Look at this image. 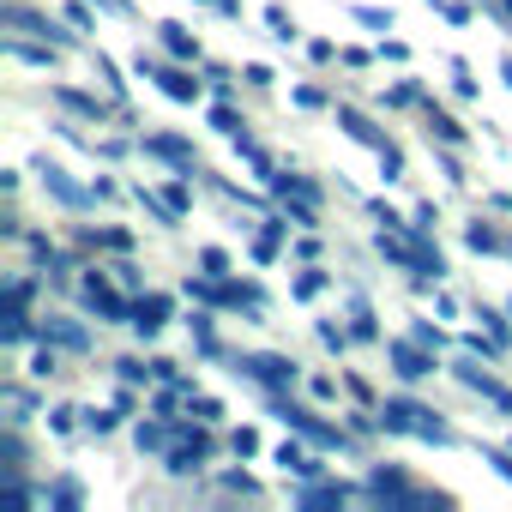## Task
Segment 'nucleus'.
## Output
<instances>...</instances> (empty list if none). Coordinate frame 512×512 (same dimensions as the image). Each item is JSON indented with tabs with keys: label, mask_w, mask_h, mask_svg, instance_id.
<instances>
[{
	"label": "nucleus",
	"mask_w": 512,
	"mask_h": 512,
	"mask_svg": "<svg viewBox=\"0 0 512 512\" xmlns=\"http://www.w3.org/2000/svg\"><path fill=\"white\" fill-rule=\"evenodd\" d=\"M380 422L392 428V434H416V440H434V446H452V428L428 410V404H410V398H386V410H380Z\"/></svg>",
	"instance_id": "f257e3e1"
},
{
	"label": "nucleus",
	"mask_w": 512,
	"mask_h": 512,
	"mask_svg": "<svg viewBox=\"0 0 512 512\" xmlns=\"http://www.w3.org/2000/svg\"><path fill=\"white\" fill-rule=\"evenodd\" d=\"M272 416H278V422H290V428H296V434H302L308 446H320V452H344V446H350V440H344V434H338L332 422H320V416H314L308 404H296V398H284V392L272 398Z\"/></svg>",
	"instance_id": "f03ea898"
},
{
	"label": "nucleus",
	"mask_w": 512,
	"mask_h": 512,
	"mask_svg": "<svg viewBox=\"0 0 512 512\" xmlns=\"http://www.w3.org/2000/svg\"><path fill=\"white\" fill-rule=\"evenodd\" d=\"M247 380H260V386H272V392H290L296 380H302V368L290 362V356H266V350H253V356H241L235 362Z\"/></svg>",
	"instance_id": "7ed1b4c3"
},
{
	"label": "nucleus",
	"mask_w": 512,
	"mask_h": 512,
	"mask_svg": "<svg viewBox=\"0 0 512 512\" xmlns=\"http://www.w3.org/2000/svg\"><path fill=\"white\" fill-rule=\"evenodd\" d=\"M368 494L374 500H386V506H434V494H422V488H410L404 482V470H368Z\"/></svg>",
	"instance_id": "20e7f679"
},
{
	"label": "nucleus",
	"mask_w": 512,
	"mask_h": 512,
	"mask_svg": "<svg viewBox=\"0 0 512 512\" xmlns=\"http://www.w3.org/2000/svg\"><path fill=\"white\" fill-rule=\"evenodd\" d=\"M139 79H157V91H163L169 103H193V97H199V79H187L181 67H157V61H145V55H139Z\"/></svg>",
	"instance_id": "39448f33"
},
{
	"label": "nucleus",
	"mask_w": 512,
	"mask_h": 512,
	"mask_svg": "<svg viewBox=\"0 0 512 512\" xmlns=\"http://www.w3.org/2000/svg\"><path fill=\"white\" fill-rule=\"evenodd\" d=\"M43 187H49V193H55L61 205H73V211H85L91 199H103V193H91V187H79V181H73V175L61 169V163H43Z\"/></svg>",
	"instance_id": "423d86ee"
},
{
	"label": "nucleus",
	"mask_w": 512,
	"mask_h": 512,
	"mask_svg": "<svg viewBox=\"0 0 512 512\" xmlns=\"http://www.w3.org/2000/svg\"><path fill=\"white\" fill-rule=\"evenodd\" d=\"M85 302H91V308H97L103 320H127V326H133V302H121V296H115V290H109V284H103L97 272L85 278Z\"/></svg>",
	"instance_id": "0eeeda50"
},
{
	"label": "nucleus",
	"mask_w": 512,
	"mask_h": 512,
	"mask_svg": "<svg viewBox=\"0 0 512 512\" xmlns=\"http://www.w3.org/2000/svg\"><path fill=\"white\" fill-rule=\"evenodd\" d=\"M386 356H392V368H398L404 380H428V374H434V356H428V344H392Z\"/></svg>",
	"instance_id": "6e6552de"
},
{
	"label": "nucleus",
	"mask_w": 512,
	"mask_h": 512,
	"mask_svg": "<svg viewBox=\"0 0 512 512\" xmlns=\"http://www.w3.org/2000/svg\"><path fill=\"white\" fill-rule=\"evenodd\" d=\"M163 320H169V296H139V302H133V332H139V338H157Z\"/></svg>",
	"instance_id": "1a4fd4ad"
},
{
	"label": "nucleus",
	"mask_w": 512,
	"mask_h": 512,
	"mask_svg": "<svg viewBox=\"0 0 512 512\" xmlns=\"http://www.w3.org/2000/svg\"><path fill=\"white\" fill-rule=\"evenodd\" d=\"M458 380H464V386H470V392H482V398H488V404H500V410H506V416H512V392H506V386H500V380H488V374H482V368H476V362H458Z\"/></svg>",
	"instance_id": "9d476101"
},
{
	"label": "nucleus",
	"mask_w": 512,
	"mask_h": 512,
	"mask_svg": "<svg viewBox=\"0 0 512 512\" xmlns=\"http://www.w3.org/2000/svg\"><path fill=\"white\" fill-rule=\"evenodd\" d=\"M0 19H7L13 31H25V37H49V43H67V31H55L49 19H37L31 7H0Z\"/></svg>",
	"instance_id": "9b49d317"
},
{
	"label": "nucleus",
	"mask_w": 512,
	"mask_h": 512,
	"mask_svg": "<svg viewBox=\"0 0 512 512\" xmlns=\"http://www.w3.org/2000/svg\"><path fill=\"white\" fill-rule=\"evenodd\" d=\"M31 338H43V326H31L25 308H0V344L19 350V344H31Z\"/></svg>",
	"instance_id": "f8f14e48"
},
{
	"label": "nucleus",
	"mask_w": 512,
	"mask_h": 512,
	"mask_svg": "<svg viewBox=\"0 0 512 512\" xmlns=\"http://www.w3.org/2000/svg\"><path fill=\"white\" fill-rule=\"evenodd\" d=\"M205 452H211L205 434H187L181 446H169V476H193V470L205 464Z\"/></svg>",
	"instance_id": "ddd939ff"
},
{
	"label": "nucleus",
	"mask_w": 512,
	"mask_h": 512,
	"mask_svg": "<svg viewBox=\"0 0 512 512\" xmlns=\"http://www.w3.org/2000/svg\"><path fill=\"white\" fill-rule=\"evenodd\" d=\"M338 127H344L356 145H368V151H386V133H380L368 115H356V109H338Z\"/></svg>",
	"instance_id": "4468645a"
},
{
	"label": "nucleus",
	"mask_w": 512,
	"mask_h": 512,
	"mask_svg": "<svg viewBox=\"0 0 512 512\" xmlns=\"http://www.w3.org/2000/svg\"><path fill=\"white\" fill-rule=\"evenodd\" d=\"M145 151H151V157H163V163H175L181 175H193V145H181V139H169V133H151V139H145Z\"/></svg>",
	"instance_id": "2eb2a0df"
},
{
	"label": "nucleus",
	"mask_w": 512,
	"mask_h": 512,
	"mask_svg": "<svg viewBox=\"0 0 512 512\" xmlns=\"http://www.w3.org/2000/svg\"><path fill=\"white\" fill-rule=\"evenodd\" d=\"M350 500V488H338V482H308V488H296V506H344Z\"/></svg>",
	"instance_id": "dca6fc26"
},
{
	"label": "nucleus",
	"mask_w": 512,
	"mask_h": 512,
	"mask_svg": "<svg viewBox=\"0 0 512 512\" xmlns=\"http://www.w3.org/2000/svg\"><path fill=\"white\" fill-rule=\"evenodd\" d=\"M278 464H284V470H296V476H308V482H314V476L326 470V464H320L314 452H302L296 440H284V446H278Z\"/></svg>",
	"instance_id": "f3484780"
},
{
	"label": "nucleus",
	"mask_w": 512,
	"mask_h": 512,
	"mask_svg": "<svg viewBox=\"0 0 512 512\" xmlns=\"http://www.w3.org/2000/svg\"><path fill=\"white\" fill-rule=\"evenodd\" d=\"M284 229H290L284 217H272V223L260 229V241H253V260H260V266H272V260H278V241H284Z\"/></svg>",
	"instance_id": "a211bd4d"
},
{
	"label": "nucleus",
	"mask_w": 512,
	"mask_h": 512,
	"mask_svg": "<svg viewBox=\"0 0 512 512\" xmlns=\"http://www.w3.org/2000/svg\"><path fill=\"white\" fill-rule=\"evenodd\" d=\"M19 470H25V440L7 422V434H0V476H19Z\"/></svg>",
	"instance_id": "6ab92c4d"
},
{
	"label": "nucleus",
	"mask_w": 512,
	"mask_h": 512,
	"mask_svg": "<svg viewBox=\"0 0 512 512\" xmlns=\"http://www.w3.org/2000/svg\"><path fill=\"white\" fill-rule=\"evenodd\" d=\"M43 344H55V350H85L91 338H85V326H67V320H55V326H43Z\"/></svg>",
	"instance_id": "aec40b11"
},
{
	"label": "nucleus",
	"mask_w": 512,
	"mask_h": 512,
	"mask_svg": "<svg viewBox=\"0 0 512 512\" xmlns=\"http://www.w3.org/2000/svg\"><path fill=\"white\" fill-rule=\"evenodd\" d=\"M157 31H163V49H169L175 61H199V43H193L181 25H157Z\"/></svg>",
	"instance_id": "412c9836"
},
{
	"label": "nucleus",
	"mask_w": 512,
	"mask_h": 512,
	"mask_svg": "<svg viewBox=\"0 0 512 512\" xmlns=\"http://www.w3.org/2000/svg\"><path fill=\"white\" fill-rule=\"evenodd\" d=\"M55 97H61V109H73V115H85V121H103V103H97V97H85V91H73V85H61Z\"/></svg>",
	"instance_id": "4be33fe9"
},
{
	"label": "nucleus",
	"mask_w": 512,
	"mask_h": 512,
	"mask_svg": "<svg viewBox=\"0 0 512 512\" xmlns=\"http://www.w3.org/2000/svg\"><path fill=\"white\" fill-rule=\"evenodd\" d=\"M428 133H434L440 145H464V127H458L446 109H434V103H428Z\"/></svg>",
	"instance_id": "5701e85b"
},
{
	"label": "nucleus",
	"mask_w": 512,
	"mask_h": 512,
	"mask_svg": "<svg viewBox=\"0 0 512 512\" xmlns=\"http://www.w3.org/2000/svg\"><path fill=\"white\" fill-rule=\"evenodd\" d=\"M0 410H7V422L19 428V422L31 416V392H25V386H7V392H0Z\"/></svg>",
	"instance_id": "b1692460"
},
{
	"label": "nucleus",
	"mask_w": 512,
	"mask_h": 512,
	"mask_svg": "<svg viewBox=\"0 0 512 512\" xmlns=\"http://www.w3.org/2000/svg\"><path fill=\"white\" fill-rule=\"evenodd\" d=\"M464 241H470L476 253H500V235H494L488 223H470V229H464Z\"/></svg>",
	"instance_id": "393cba45"
},
{
	"label": "nucleus",
	"mask_w": 512,
	"mask_h": 512,
	"mask_svg": "<svg viewBox=\"0 0 512 512\" xmlns=\"http://www.w3.org/2000/svg\"><path fill=\"white\" fill-rule=\"evenodd\" d=\"M266 25H272V37H278V43H296V25H290V13H284V7H266Z\"/></svg>",
	"instance_id": "a878e982"
},
{
	"label": "nucleus",
	"mask_w": 512,
	"mask_h": 512,
	"mask_svg": "<svg viewBox=\"0 0 512 512\" xmlns=\"http://www.w3.org/2000/svg\"><path fill=\"white\" fill-rule=\"evenodd\" d=\"M7 55H13V61H25V67H49V61H55V55H49V49H37V43H13Z\"/></svg>",
	"instance_id": "bb28decb"
},
{
	"label": "nucleus",
	"mask_w": 512,
	"mask_h": 512,
	"mask_svg": "<svg viewBox=\"0 0 512 512\" xmlns=\"http://www.w3.org/2000/svg\"><path fill=\"white\" fill-rule=\"evenodd\" d=\"M31 290H37L31 278H7V302H0V308H25V302H31Z\"/></svg>",
	"instance_id": "cd10ccee"
},
{
	"label": "nucleus",
	"mask_w": 512,
	"mask_h": 512,
	"mask_svg": "<svg viewBox=\"0 0 512 512\" xmlns=\"http://www.w3.org/2000/svg\"><path fill=\"white\" fill-rule=\"evenodd\" d=\"M55 506H61V512H79V506H85L79 482H55Z\"/></svg>",
	"instance_id": "c85d7f7f"
},
{
	"label": "nucleus",
	"mask_w": 512,
	"mask_h": 512,
	"mask_svg": "<svg viewBox=\"0 0 512 512\" xmlns=\"http://www.w3.org/2000/svg\"><path fill=\"white\" fill-rule=\"evenodd\" d=\"M350 13H356L368 31H392V13H380V7H350Z\"/></svg>",
	"instance_id": "c756f323"
},
{
	"label": "nucleus",
	"mask_w": 512,
	"mask_h": 512,
	"mask_svg": "<svg viewBox=\"0 0 512 512\" xmlns=\"http://www.w3.org/2000/svg\"><path fill=\"white\" fill-rule=\"evenodd\" d=\"M320 290H326V272H302V278H296V296H302V302H314Z\"/></svg>",
	"instance_id": "7c9ffc66"
},
{
	"label": "nucleus",
	"mask_w": 512,
	"mask_h": 512,
	"mask_svg": "<svg viewBox=\"0 0 512 512\" xmlns=\"http://www.w3.org/2000/svg\"><path fill=\"white\" fill-rule=\"evenodd\" d=\"M31 374H37V380H49V374H61V362H55V344H43V350H37V362H31Z\"/></svg>",
	"instance_id": "2f4dec72"
},
{
	"label": "nucleus",
	"mask_w": 512,
	"mask_h": 512,
	"mask_svg": "<svg viewBox=\"0 0 512 512\" xmlns=\"http://www.w3.org/2000/svg\"><path fill=\"white\" fill-rule=\"evenodd\" d=\"M199 266H205L211 278H223V272H229V253H223V247H205V253H199Z\"/></svg>",
	"instance_id": "473e14b6"
},
{
	"label": "nucleus",
	"mask_w": 512,
	"mask_h": 512,
	"mask_svg": "<svg viewBox=\"0 0 512 512\" xmlns=\"http://www.w3.org/2000/svg\"><path fill=\"white\" fill-rule=\"evenodd\" d=\"M229 446H235V458H253V452H260V434H253V428H235Z\"/></svg>",
	"instance_id": "72a5a7b5"
},
{
	"label": "nucleus",
	"mask_w": 512,
	"mask_h": 512,
	"mask_svg": "<svg viewBox=\"0 0 512 512\" xmlns=\"http://www.w3.org/2000/svg\"><path fill=\"white\" fill-rule=\"evenodd\" d=\"M380 169H386V181H398V175H404V151L386 145V151H380Z\"/></svg>",
	"instance_id": "f704fd0d"
},
{
	"label": "nucleus",
	"mask_w": 512,
	"mask_h": 512,
	"mask_svg": "<svg viewBox=\"0 0 512 512\" xmlns=\"http://www.w3.org/2000/svg\"><path fill=\"white\" fill-rule=\"evenodd\" d=\"M320 344H326V350H344V344H350V332H344V326H332V320H320Z\"/></svg>",
	"instance_id": "c9c22d12"
},
{
	"label": "nucleus",
	"mask_w": 512,
	"mask_h": 512,
	"mask_svg": "<svg viewBox=\"0 0 512 512\" xmlns=\"http://www.w3.org/2000/svg\"><path fill=\"white\" fill-rule=\"evenodd\" d=\"M452 85H458V97H476V79H470L464 61H452Z\"/></svg>",
	"instance_id": "e433bc0d"
},
{
	"label": "nucleus",
	"mask_w": 512,
	"mask_h": 512,
	"mask_svg": "<svg viewBox=\"0 0 512 512\" xmlns=\"http://www.w3.org/2000/svg\"><path fill=\"white\" fill-rule=\"evenodd\" d=\"M211 127H223V133H229V139H235V133H241V121H235V109H223V103H217V109H211Z\"/></svg>",
	"instance_id": "4c0bfd02"
},
{
	"label": "nucleus",
	"mask_w": 512,
	"mask_h": 512,
	"mask_svg": "<svg viewBox=\"0 0 512 512\" xmlns=\"http://www.w3.org/2000/svg\"><path fill=\"white\" fill-rule=\"evenodd\" d=\"M193 344H199V350H205V356H217V332H211V326H205V320H193Z\"/></svg>",
	"instance_id": "58836bf2"
},
{
	"label": "nucleus",
	"mask_w": 512,
	"mask_h": 512,
	"mask_svg": "<svg viewBox=\"0 0 512 512\" xmlns=\"http://www.w3.org/2000/svg\"><path fill=\"white\" fill-rule=\"evenodd\" d=\"M163 199H169V205H175V211H181V217H187V205H193V199H187V187H181V181H169V187H163Z\"/></svg>",
	"instance_id": "ea45409f"
},
{
	"label": "nucleus",
	"mask_w": 512,
	"mask_h": 512,
	"mask_svg": "<svg viewBox=\"0 0 512 512\" xmlns=\"http://www.w3.org/2000/svg\"><path fill=\"white\" fill-rule=\"evenodd\" d=\"M350 332H356V338H380V326L368 320V308H362V302H356V326H350Z\"/></svg>",
	"instance_id": "a19ab883"
},
{
	"label": "nucleus",
	"mask_w": 512,
	"mask_h": 512,
	"mask_svg": "<svg viewBox=\"0 0 512 512\" xmlns=\"http://www.w3.org/2000/svg\"><path fill=\"white\" fill-rule=\"evenodd\" d=\"M476 320H488V332H494V338H500V344H506V338H512V332H506V314H494V308H482V314H476Z\"/></svg>",
	"instance_id": "79ce46f5"
},
{
	"label": "nucleus",
	"mask_w": 512,
	"mask_h": 512,
	"mask_svg": "<svg viewBox=\"0 0 512 512\" xmlns=\"http://www.w3.org/2000/svg\"><path fill=\"white\" fill-rule=\"evenodd\" d=\"M121 368V380H145L151 374V362H139V356H127V362H115Z\"/></svg>",
	"instance_id": "37998d69"
},
{
	"label": "nucleus",
	"mask_w": 512,
	"mask_h": 512,
	"mask_svg": "<svg viewBox=\"0 0 512 512\" xmlns=\"http://www.w3.org/2000/svg\"><path fill=\"white\" fill-rule=\"evenodd\" d=\"M193 416H199V422H217V416H223V404H217V398H193Z\"/></svg>",
	"instance_id": "c03bdc74"
},
{
	"label": "nucleus",
	"mask_w": 512,
	"mask_h": 512,
	"mask_svg": "<svg viewBox=\"0 0 512 512\" xmlns=\"http://www.w3.org/2000/svg\"><path fill=\"white\" fill-rule=\"evenodd\" d=\"M73 416H79V410L61 404V410H49V428H55V434H73Z\"/></svg>",
	"instance_id": "a18cd8bd"
},
{
	"label": "nucleus",
	"mask_w": 512,
	"mask_h": 512,
	"mask_svg": "<svg viewBox=\"0 0 512 512\" xmlns=\"http://www.w3.org/2000/svg\"><path fill=\"white\" fill-rule=\"evenodd\" d=\"M223 488H229V494H253V476H241V470H229V476H223Z\"/></svg>",
	"instance_id": "49530a36"
},
{
	"label": "nucleus",
	"mask_w": 512,
	"mask_h": 512,
	"mask_svg": "<svg viewBox=\"0 0 512 512\" xmlns=\"http://www.w3.org/2000/svg\"><path fill=\"white\" fill-rule=\"evenodd\" d=\"M67 19H73L79 31H97V19H91V7H67Z\"/></svg>",
	"instance_id": "de8ad7c7"
},
{
	"label": "nucleus",
	"mask_w": 512,
	"mask_h": 512,
	"mask_svg": "<svg viewBox=\"0 0 512 512\" xmlns=\"http://www.w3.org/2000/svg\"><path fill=\"white\" fill-rule=\"evenodd\" d=\"M85 422H91V434H109V428H115V416H109V410H91Z\"/></svg>",
	"instance_id": "09e8293b"
},
{
	"label": "nucleus",
	"mask_w": 512,
	"mask_h": 512,
	"mask_svg": "<svg viewBox=\"0 0 512 512\" xmlns=\"http://www.w3.org/2000/svg\"><path fill=\"white\" fill-rule=\"evenodd\" d=\"M97 7H103V13H115V19H127V13H133L127 0H97Z\"/></svg>",
	"instance_id": "8fccbe9b"
},
{
	"label": "nucleus",
	"mask_w": 512,
	"mask_h": 512,
	"mask_svg": "<svg viewBox=\"0 0 512 512\" xmlns=\"http://www.w3.org/2000/svg\"><path fill=\"white\" fill-rule=\"evenodd\" d=\"M500 79H506V85H512V55H500Z\"/></svg>",
	"instance_id": "3c124183"
},
{
	"label": "nucleus",
	"mask_w": 512,
	"mask_h": 512,
	"mask_svg": "<svg viewBox=\"0 0 512 512\" xmlns=\"http://www.w3.org/2000/svg\"><path fill=\"white\" fill-rule=\"evenodd\" d=\"M500 19H506V25H512V0H500Z\"/></svg>",
	"instance_id": "603ef678"
},
{
	"label": "nucleus",
	"mask_w": 512,
	"mask_h": 512,
	"mask_svg": "<svg viewBox=\"0 0 512 512\" xmlns=\"http://www.w3.org/2000/svg\"><path fill=\"white\" fill-rule=\"evenodd\" d=\"M428 7H440V0H428Z\"/></svg>",
	"instance_id": "864d4df0"
},
{
	"label": "nucleus",
	"mask_w": 512,
	"mask_h": 512,
	"mask_svg": "<svg viewBox=\"0 0 512 512\" xmlns=\"http://www.w3.org/2000/svg\"><path fill=\"white\" fill-rule=\"evenodd\" d=\"M506 314H512V302H506Z\"/></svg>",
	"instance_id": "5fc2aeb1"
}]
</instances>
